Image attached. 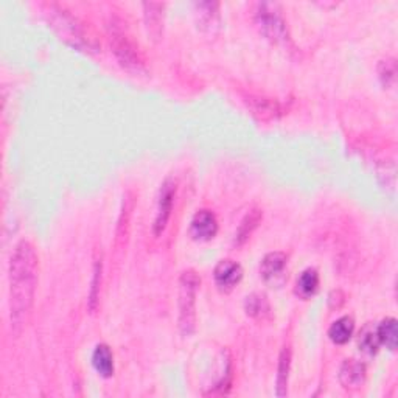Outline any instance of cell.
<instances>
[{"mask_svg":"<svg viewBox=\"0 0 398 398\" xmlns=\"http://www.w3.org/2000/svg\"><path fill=\"white\" fill-rule=\"evenodd\" d=\"M10 282V324L14 334L27 325L39 282V259L28 240L16 245L8 264Z\"/></svg>","mask_w":398,"mask_h":398,"instance_id":"1","label":"cell"},{"mask_svg":"<svg viewBox=\"0 0 398 398\" xmlns=\"http://www.w3.org/2000/svg\"><path fill=\"white\" fill-rule=\"evenodd\" d=\"M44 13L50 28L59 36L61 41H64L72 49L84 53H97L100 50L97 37L64 6L47 4L44 5Z\"/></svg>","mask_w":398,"mask_h":398,"instance_id":"2","label":"cell"},{"mask_svg":"<svg viewBox=\"0 0 398 398\" xmlns=\"http://www.w3.org/2000/svg\"><path fill=\"white\" fill-rule=\"evenodd\" d=\"M254 21L259 27L260 33L280 49L293 52L294 44L291 41L290 30H288L286 21L283 19L282 10L277 4L262 2L255 5Z\"/></svg>","mask_w":398,"mask_h":398,"instance_id":"3","label":"cell"},{"mask_svg":"<svg viewBox=\"0 0 398 398\" xmlns=\"http://www.w3.org/2000/svg\"><path fill=\"white\" fill-rule=\"evenodd\" d=\"M199 285L201 279L194 271H185L179 279L177 327L184 338H190L197 329V295Z\"/></svg>","mask_w":398,"mask_h":398,"instance_id":"4","label":"cell"},{"mask_svg":"<svg viewBox=\"0 0 398 398\" xmlns=\"http://www.w3.org/2000/svg\"><path fill=\"white\" fill-rule=\"evenodd\" d=\"M109 41H111L112 52L122 67L129 70L132 74L146 72L145 59L142 53H140L139 47L128 36L127 31L120 25H117L115 22L109 25Z\"/></svg>","mask_w":398,"mask_h":398,"instance_id":"5","label":"cell"},{"mask_svg":"<svg viewBox=\"0 0 398 398\" xmlns=\"http://www.w3.org/2000/svg\"><path fill=\"white\" fill-rule=\"evenodd\" d=\"M175 198H176V182L171 177H168L163 181L158 198V212H156L154 224H153V233L156 237L162 235V232L167 229L171 212H173Z\"/></svg>","mask_w":398,"mask_h":398,"instance_id":"6","label":"cell"},{"mask_svg":"<svg viewBox=\"0 0 398 398\" xmlns=\"http://www.w3.org/2000/svg\"><path fill=\"white\" fill-rule=\"evenodd\" d=\"M218 233V220L212 210H198L190 223V235L197 241H210Z\"/></svg>","mask_w":398,"mask_h":398,"instance_id":"7","label":"cell"},{"mask_svg":"<svg viewBox=\"0 0 398 398\" xmlns=\"http://www.w3.org/2000/svg\"><path fill=\"white\" fill-rule=\"evenodd\" d=\"M213 279L220 290L226 293L232 291L243 279V268H241L240 263L233 260H221L215 267Z\"/></svg>","mask_w":398,"mask_h":398,"instance_id":"8","label":"cell"},{"mask_svg":"<svg viewBox=\"0 0 398 398\" xmlns=\"http://www.w3.org/2000/svg\"><path fill=\"white\" fill-rule=\"evenodd\" d=\"M368 378V368L358 360H346L339 369V381L346 389H360Z\"/></svg>","mask_w":398,"mask_h":398,"instance_id":"9","label":"cell"},{"mask_svg":"<svg viewBox=\"0 0 398 398\" xmlns=\"http://www.w3.org/2000/svg\"><path fill=\"white\" fill-rule=\"evenodd\" d=\"M197 8V21L199 28L207 35H215L220 30V4L218 2H198L194 4Z\"/></svg>","mask_w":398,"mask_h":398,"instance_id":"10","label":"cell"},{"mask_svg":"<svg viewBox=\"0 0 398 398\" xmlns=\"http://www.w3.org/2000/svg\"><path fill=\"white\" fill-rule=\"evenodd\" d=\"M163 8L165 5L158 2H145L144 4V21L148 35H150L154 41H158L162 36L163 28Z\"/></svg>","mask_w":398,"mask_h":398,"instance_id":"11","label":"cell"},{"mask_svg":"<svg viewBox=\"0 0 398 398\" xmlns=\"http://www.w3.org/2000/svg\"><path fill=\"white\" fill-rule=\"evenodd\" d=\"M288 257L283 252H271L264 255L260 264V274L264 282H276V279L283 274Z\"/></svg>","mask_w":398,"mask_h":398,"instance_id":"12","label":"cell"},{"mask_svg":"<svg viewBox=\"0 0 398 398\" xmlns=\"http://www.w3.org/2000/svg\"><path fill=\"white\" fill-rule=\"evenodd\" d=\"M92 365L100 377L111 378L114 375V355L106 344H98L92 353Z\"/></svg>","mask_w":398,"mask_h":398,"instance_id":"13","label":"cell"},{"mask_svg":"<svg viewBox=\"0 0 398 398\" xmlns=\"http://www.w3.org/2000/svg\"><path fill=\"white\" fill-rule=\"evenodd\" d=\"M291 372V349L283 347L279 356V368L276 377V395L286 397L288 395V381H290Z\"/></svg>","mask_w":398,"mask_h":398,"instance_id":"14","label":"cell"},{"mask_svg":"<svg viewBox=\"0 0 398 398\" xmlns=\"http://www.w3.org/2000/svg\"><path fill=\"white\" fill-rule=\"evenodd\" d=\"M262 218H263V213H262V210L259 209H254L249 212L245 218H243V221L240 223L238 226V229L235 232V238H233V245L235 246H243L246 241L251 238L252 235V232L259 228V224L262 221Z\"/></svg>","mask_w":398,"mask_h":398,"instance_id":"15","label":"cell"},{"mask_svg":"<svg viewBox=\"0 0 398 398\" xmlns=\"http://www.w3.org/2000/svg\"><path fill=\"white\" fill-rule=\"evenodd\" d=\"M355 333V322L350 316H342L338 321H334L329 330V336L332 342L336 346H344L352 339Z\"/></svg>","mask_w":398,"mask_h":398,"instance_id":"16","label":"cell"},{"mask_svg":"<svg viewBox=\"0 0 398 398\" xmlns=\"http://www.w3.org/2000/svg\"><path fill=\"white\" fill-rule=\"evenodd\" d=\"M377 334L381 346H385L391 352H395L398 344V322L395 317L383 319L377 327Z\"/></svg>","mask_w":398,"mask_h":398,"instance_id":"17","label":"cell"},{"mask_svg":"<svg viewBox=\"0 0 398 398\" xmlns=\"http://www.w3.org/2000/svg\"><path fill=\"white\" fill-rule=\"evenodd\" d=\"M245 311L247 316L254 319H268L271 316V305L269 300L264 294L262 293H254L247 295L245 300Z\"/></svg>","mask_w":398,"mask_h":398,"instance_id":"18","label":"cell"},{"mask_svg":"<svg viewBox=\"0 0 398 398\" xmlns=\"http://www.w3.org/2000/svg\"><path fill=\"white\" fill-rule=\"evenodd\" d=\"M319 288V274L315 268H308L299 276L295 282V294L302 299H310Z\"/></svg>","mask_w":398,"mask_h":398,"instance_id":"19","label":"cell"},{"mask_svg":"<svg viewBox=\"0 0 398 398\" xmlns=\"http://www.w3.org/2000/svg\"><path fill=\"white\" fill-rule=\"evenodd\" d=\"M249 105H251L252 114L259 117L260 120L276 119L280 111H282L277 101L269 98H251L249 100Z\"/></svg>","mask_w":398,"mask_h":398,"instance_id":"20","label":"cell"},{"mask_svg":"<svg viewBox=\"0 0 398 398\" xmlns=\"http://www.w3.org/2000/svg\"><path fill=\"white\" fill-rule=\"evenodd\" d=\"M358 346H360V350L365 355H369V356L377 355L380 346H381L378 334H377V329H373V327H370V325L365 327L360 334V339H358Z\"/></svg>","mask_w":398,"mask_h":398,"instance_id":"21","label":"cell"},{"mask_svg":"<svg viewBox=\"0 0 398 398\" xmlns=\"http://www.w3.org/2000/svg\"><path fill=\"white\" fill-rule=\"evenodd\" d=\"M101 277H103V263L100 260H95L93 263V274L90 280V290H89V310L95 311L98 307V299H100V288H101Z\"/></svg>","mask_w":398,"mask_h":398,"instance_id":"22","label":"cell"},{"mask_svg":"<svg viewBox=\"0 0 398 398\" xmlns=\"http://www.w3.org/2000/svg\"><path fill=\"white\" fill-rule=\"evenodd\" d=\"M378 78L385 89H391L397 83V61L394 58H386L378 64Z\"/></svg>","mask_w":398,"mask_h":398,"instance_id":"23","label":"cell"}]
</instances>
